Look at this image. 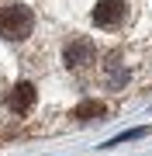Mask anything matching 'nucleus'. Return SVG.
<instances>
[{"mask_svg": "<svg viewBox=\"0 0 152 156\" xmlns=\"http://www.w3.org/2000/svg\"><path fill=\"white\" fill-rule=\"evenodd\" d=\"M31 28H35L31 7H24V4H7V7H0V35H4V38L24 42V38L31 35Z\"/></svg>", "mask_w": 152, "mask_h": 156, "instance_id": "nucleus-1", "label": "nucleus"}, {"mask_svg": "<svg viewBox=\"0 0 152 156\" xmlns=\"http://www.w3.org/2000/svg\"><path fill=\"white\" fill-rule=\"evenodd\" d=\"M128 21V0H97L93 24L97 28H121Z\"/></svg>", "mask_w": 152, "mask_h": 156, "instance_id": "nucleus-2", "label": "nucleus"}, {"mask_svg": "<svg viewBox=\"0 0 152 156\" xmlns=\"http://www.w3.org/2000/svg\"><path fill=\"white\" fill-rule=\"evenodd\" d=\"M93 56H97V45H93L90 38H83V35H79V38H69L66 49H62V62H66V66H73V69L93 62Z\"/></svg>", "mask_w": 152, "mask_h": 156, "instance_id": "nucleus-3", "label": "nucleus"}, {"mask_svg": "<svg viewBox=\"0 0 152 156\" xmlns=\"http://www.w3.org/2000/svg\"><path fill=\"white\" fill-rule=\"evenodd\" d=\"M35 101H38V90H35V83H14V90L7 94V108H11L14 115H28L35 108Z\"/></svg>", "mask_w": 152, "mask_h": 156, "instance_id": "nucleus-4", "label": "nucleus"}, {"mask_svg": "<svg viewBox=\"0 0 152 156\" xmlns=\"http://www.w3.org/2000/svg\"><path fill=\"white\" fill-rule=\"evenodd\" d=\"M76 118H79V122H97V118H104L107 115V108L100 104V101H79V104H76V111H73Z\"/></svg>", "mask_w": 152, "mask_h": 156, "instance_id": "nucleus-5", "label": "nucleus"}, {"mask_svg": "<svg viewBox=\"0 0 152 156\" xmlns=\"http://www.w3.org/2000/svg\"><path fill=\"white\" fill-rule=\"evenodd\" d=\"M124 80H128V73H124V69H121V62L114 59V62H111V69H107V83H111V87H124Z\"/></svg>", "mask_w": 152, "mask_h": 156, "instance_id": "nucleus-6", "label": "nucleus"}, {"mask_svg": "<svg viewBox=\"0 0 152 156\" xmlns=\"http://www.w3.org/2000/svg\"><path fill=\"white\" fill-rule=\"evenodd\" d=\"M142 135H149V128H131V132H124V135H118V139H111L107 146H124V142H131V139H142Z\"/></svg>", "mask_w": 152, "mask_h": 156, "instance_id": "nucleus-7", "label": "nucleus"}]
</instances>
